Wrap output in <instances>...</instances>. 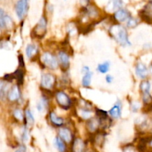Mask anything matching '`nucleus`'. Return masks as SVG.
<instances>
[{
	"mask_svg": "<svg viewBox=\"0 0 152 152\" xmlns=\"http://www.w3.org/2000/svg\"><path fill=\"white\" fill-rule=\"evenodd\" d=\"M146 1H148V2H150V1H152V0H146Z\"/></svg>",
	"mask_w": 152,
	"mask_h": 152,
	"instance_id": "a18cd8bd",
	"label": "nucleus"
},
{
	"mask_svg": "<svg viewBox=\"0 0 152 152\" xmlns=\"http://www.w3.org/2000/svg\"><path fill=\"white\" fill-rule=\"evenodd\" d=\"M140 19L147 24H152V1L148 2L139 12Z\"/></svg>",
	"mask_w": 152,
	"mask_h": 152,
	"instance_id": "6ab92c4d",
	"label": "nucleus"
},
{
	"mask_svg": "<svg viewBox=\"0 0 152 152\" xmlns=\"http://www.w3.org/2000/svg\"><path fill=\"white\" fill-rule=\"evenodd\" d=\"M147 145H148V148L152 149V135H151V136H148Z\"/></svg>",
	"mask_w": 152,
	"mask_h": 152,
	"instance_id": "ea45409f",
	"label": "nucleus"
},
{
	"mask_svg": "<svg viewBox=\"0 0 152 152\" xmlns=\"http://www.w3.org/2000/svg\"><path fill=\"white\" fill-rule=\"evenodd\" d=\"M10 76L11 77H10L9 78H10V80H16L17 85L22 86V85L24 84V81H25V71H24V68H19L17 70H16L14 73L10 74Z\"/></svg>",
	"mask_w": 152,
	"mask_h": 152,
	"instance_id": "412c9836",
	"label": "nucleus"
},
{
	"mask_svg": "<svg viewBox=\"0 0 152 152\" xmlns=\"http://www.w3.org/2000/svg\"><path fill=\"white\" fill-rule=\"evenodd\" d=\"M6 13L2 8H0V28L5 29Z\"/></svg>",
	"mask_w": 152,
	"mask_h": 152,
	"instance_id": "473e14b6",
	"label": "nucleus"
},
{
	"mask_svg": "<svg viewBox=\"0 0 152 152\" xmlns=\"http://www.w3.org/2000/svg\"><path fill=\"white\" fill-rule=\"evenodd\" d=\"M37 62L43 70H47V71L53 72L59 69L57 56L52 50H45L42 52Z\"/></svg>",
	"mask_w": 152,
	"mask_h": 152,
	"instance_id": "423d86ee",
	"label": "nucleus"
},
{
	"mask_svg": "<svg viewBox=\"0 0 152 152\" xmlns=\"http://www.w3.org/2000/svg\"><path fill=\"white\" fill-rule=\"evenodd\" d=\"M142 50H144V51H150V50H152V43L151 42H145L143 45H142Z\"/></svg>",
	"mask_w": 152,
	"mask_h": 152,
	"instance_id": "c9c22d12",
	"label": "nucleus"
},
{
	"mask_svg": "<svg viewBox=\"0 0 152 152\" xmlns=\"http://www.w3.org/2000/svg\"><path fill=\"white\" fill-rule=\"evenodd\" d=\"M111 9L114 11L123 7V0H111Z\"/></svg>",
	"mask_w": 152,
	"mask_h": 152,
	"instance_id": "2f4dec72",
	"label": "nucleus"
},
{
	"mask_svg": "<svg viewBox=\"0 0 152 152\" xmlns=\"http://www.w3.org/2000/svg\"><path fill=\"white\" fill-rule=\"evenodd\" d=\"M101 11L97 6L90 3L86 6H83L80 12L79 25H83L85 28H88L93 23L99 21Z\"/></svg>",
	"mask_w": 152,
	"mask_h": 152,
	"instance_id": "f03ea898",
	"label": "nucleus"
},
{
	"mask_svg": "<svg viewBox=\"0 0 152 152\" xmlns=\"http://www.w3.org/2000/svg\"><path fill=\"white\" fill-rule=\"evenodd\" d=\"M145 112H147L148 114H150L152 115V104L151 105V106H150L149 108L146 110V111H145Z\"/></svg>",
	"mask_w": 152,
	"mask_h": 152,
	"instance_id": "c03bdc74",
	"label": "nucleus"
},
{
	"mask_svg": "<svg viewBox=\"0 0 152 152\" xmlns=\"http://www.w3.org/2000/svg\"><path fill=\"white\" fill-rule=\"evenodd\" d=\"M29 9L28 0H18L15 6V11L16 16L19 20L25 19Z\"/></svg>",
	"mask_w": 152,
	"mask_h": 152,
	"instance_id": "a211bd4d",
	"label": "nucleus"
},
{
	"mask_svg": "<svg viewBox=\"0 0 152 152\" xmlns=\"http://www.w3.org/2000/svg\"><path fill=\"white\" fill-rule=\"evenodd\" d=\"M80 1H81V3L83 4L82 7H83V6L88 5V4H89L91 3V0H80Z\"/></svg>",
	"mask_w": 152,
	"mask_h": 152,
	"instance_id": "a19ab883",
	"label": "nucleus"
},
{
	"mask_svg": "<svg viewBox=\"0 0 152 152\" xmlns=\"http://www.w3.org/2000/svg\"><path fill=\"white\" fill-rule=\"evenodd\" d=\"M139 91L140 95L151 94V83L149 79L141 80L139 84Z\"/></svg>",
	"mask_w": 152,
	"mask_h": 152,
	"instance_id": "b1692460",
	"label": "nucleus"
},
{
	"mask_svg": "<svg viewBox=\"0 0 152 152\" xmlns=\"http://www.w3.org/2000/svg\"><path fill=\"white\" fill-rule=\"evenodd\" d=\"M62 76L58 77V86H60L61 88L65 89V88H68L71 86V80L70 78L69 72L62 73Z\"/></svg>",
	"mask_w": 152,
	"mask_h": 152,
	"instance_id": "a878e982",
	"label": "nucleus"
},
{
	"mask_svg": "<svg viewBox=\"0 0 152 152\" xmlns=\"http://www.w3.org/2000/svg\"><path fill=\"white\" fill-rule=\"evenodd\" d=\"M148 71H149L150 76H151L152 77V60L149 62V64L148 65Z\"/></svg>",
	"mask_w": 152,
	"mask_h": 152,
	"instance_id": "37998d69",
	"label": "nucleus"
},
{
	"mask_svg": "<svg viewBox=\"0 0 152 152\" xmlns=\"http://www.w3.org/2000/svg\"><path fill=\"white\" fill-rule=\"evenodd\" d=\"M0 29H1V28H0Z\"/></svg>",
	"mask_w": 152,
	"mask_h": 152,
	"instance_id": "de8ad7c7",
	"label": "nucleus"
},
{
	"mask_svg": "<svg viewBox=\"0 0 152 152\" xmlns=\"http://www.w3.org/2000/svg\"><path fill=\"white\" fill-rule=\"evenodd\" d=\"M55 53L57 56L59 70L62 71V73L69 72L71 63V55L69 50L65 45L59 48H58Z\"/></svg>",
	"mask_w": 152,
	"mask_h": 152,
	"instance_id": "0eeeda50",
	"label": "nucleus"
},
{
	"mask_svg": "<svg viewBox=\"0 0 152 152\" xmlns=\"http://www.w3.org/2000/svg\"><path fill=\"white\" fill-rule=\"evenodd\" d=\"M19 68H25V59H24L23 55L22 54L19 56Z\"/></svg>",
	"mask_w": 152,
	"mask_h": 152,
	"instance_id": "e433bc0d",
	"label": "nucleus"
},
{
	"mask_svg": "<svg viewBox=\"0 0 152 152\" xmlns=\"http://www.w3.org/2000/svg\"><path fill=\"white\" fill-rule=\"evenodd\" d=\"M24 111H25V123L24 124L28 126L29 128L33 127L36 122L34 112L29 107H27Z\"/></svg>",
	"mask_w": 152,
	"mask_h": 152,
	"instance_id": "4be33fe9",
	"label": "nucleus"
},
{
	"mask_svg": "<svg viewBox=\"0 0 152 152\" xmlns=\"http://www.w3.org/2000/svg\"><path fill=\"white\" fill-rule=\"evenodd\" d=\"M111 62L109 60H105L97 64L96 67V71L100 74L106 75L111 70Z\"/></svg>",
	"mask_w": 152,
	"mask_h": 152,
	"instance_id": "5701e85b",
	"label": "nucleus"
},
{
	"mask_svg": "<svg viewBox=\"0 0 152 152\" xmlns=\"http://www.w3.org/2000/svg\"><path fill=\"white\" fill-rule=\"evenodd\" d=\"M90 71H91V68L88 66V65H85L81 68V74H86V73H88V72H90Z\"/></svg>",
	"mask_w": 152,
	"mask_h": 152,
	"instance_id": "4c0bfd02",
	"label": "nucleus"
},
{
	"mask_svg": "<svg viewBox=\"0 0 152 152\" xmlns=\"http://www.w3.org/2000/svg\"><path fill=\"white\" fill-rule=\"evenodd\" d=\"M58 88V77L53 72L43 71L40 75L39 89L42 93L53 95Z\"/></svg>",
	"mask_w": 152,
	"mask_h": 152,
	"instance_id": "39448f33",
	"label": "nucleus"
},
{
	"mask_svg": "<svg viewBox=\"0 0 152 152\" xmlns=\"http://www.w3.org/2000/svg\"><path fill=\"white\" fill-rule=\"evenodd\" d=\"M93 71H90L86 74H82L81 78V86L83 88L89 89L91 87L92 80H93Z\"/></svg>",
	"mask_w": 152,
	"mask_h": 152,
	"instance_id": "393cba45",
	"label": "nucleus"
},
{
	"mask_svg": "<svg viewBox=\"0 0 152 152\" xmlns=\"http://www.w3.org/2000/svg\"><path fill=\"white\" fill-rule=\"evenodd\" d=\"M20 139L22 144L26 143L30 139V128L25 124H23L22 129H21Z\"/></svg>",
	"mask_w": 152,
	"mask_h": 152,
	"instance_id": "c756f323",
	"label": "nucleus"
},
{
	"mask_svg": "<svg viewBox=\"0 0 152 152\" xmlns=\"http://www.w3.org/2000/svg\"><path fill=\"white\" fill-rule=\"evenodd\" d=\"M137 148L136 146L133 145V144H127L125 145L123 148V152H136Z\"/></svg>",
	"mask_w": 152,
	"mask_h": 152,
	"instance_id": "72a5a7b5",
	"label": "nucleus"
},
{
	"mask_svg": "<svg viewBox=\"0 0 152 152\" xmlns=\"http://www.w3.org/2000/svg\"><path fill=\"white\" fill-rule=\"evenodd\" d=\"M53 99L58 108L62 111H71L75 106L76 100L71 95L62 88H57L53 94Z\"/></svg>",
	"mask_w": 152,
	"mask_h": 152,
	"instance_id": "20e7f679",
	"label": "nucleus"
},
{
	"mask_svg": "<svg viewBox=\"0 0 152 152\" xmlns=\"http://www.w3.org/2000/svg\"><path fill=\"white\" fill-rule=\"evenodd\" d=\"M4 88V83L2 81H0V96L1 95V93H3V90Z\"/></svg>",
	"mask_w": 152,
	"mask_h": 152,
	"instance_id": "79ce46f5",
	"label": "nucleus"
},
{
	"mask_svg": "<svg viewBox=\"0 0 152 152\" xmlns=\"http://www.w3.org/2000/svg\"><path fill=\"white\" fill-rule=\"evenodd\" d=\"M53 142L58 152H68V145L58 136L55 137Z\"/></svg>",
	"mask_w": 152,
	"mask_h": 152,
	"instance_id": "bb28decb",
	"label": "nucleus"
},
{
	"mask_svg": "<svg viewBox=\"0 0 152 152\" xmlns=\"http://www.w3.org/2000/svg\"><path fill=\"white\" fill-rule=\"evenodd\" d=\"M108 33L111 38L120 47L129 48L132 46L129 30L125 25L112 23L108 28Z\"/></svg>",
	"mask_w": 152,
	"mask_h": 152,
	"instance_id": "f257e3e1",
	"label": "nucleus"
},
{
	"mask_svg": "<svg viewBox=\"0 0 152 152\" xmlns=\"http://www.w3.org/2000/svg\"><path fill=\"white\" fill-rule=\"evenodd\" d=\"M141 19L140 18L134 17V16H132L129 19L127 20V22L125 23V26L127 28L128 30H134L136 28H137L138 25L140 24Z\"/></svg>",
	"mask_w": 152,
	"mask_h": 152,
	"instance_id": "cd10ccee",
	"label": "nucleus"
},
{
	"mask_svg": "<svg viewBox=\"0 0 152 152\" xmlns=\"http://www.w3.org/2000/svg\"><path fill=\"white\" fill-rule=\"evenodd\" d=\"M13 116L16 121L22 123V124L25 123V111L21 108H15L13 111Z\"/></svg>",
	"mask_w": 152,
	"mask_h": 152,
	"instance_id": "7c9ffc66",
	"label": "nucleus"
},
{
	"mask_svg": "<svg viewBox=\"0 0 152 152\" xmlns=\"http://www.w3.org/2000/svg\"><path fill=\"white\" fill-rule=\"evenodd\" d=\"M25 53L27 59L32 62H37L41 52H40L39 45L36 42H32L27 44L25 49Z\"/></svg>",
	"mask_w": 152,
	"mask_h": 152,
	"instance_id": "f8f14e48",
	"label": "nucleus"
},
{
	"mask_svg": "<svg viewBox=\"0 0 152 152\" xmlns=\"http://www.w3.org/2000/svg\"><path fill=\"white\" fill-rule=\"evenodd\" d=\"M132 16V15L130 10L125 7H122L113 13V14L111 15V20H112L113 23L123 25V24L126 23L128 19Z\"/></svg>",
	"mask_w": 152,
	"mask_h": 152,
	"instance_id": "ddd939ff",
	"label": "nucleus"
},
{
	"mask_svg": "<svg viewBox=\"0 0 152 152\" xmlns=\"http://www.w3.org/2000/svg\"><path fill=\"white\" fill-rule=\"evenodd\" d=\"M129 109L133 114H137L139 112L140 110L142 109V102H139L137 100H134V99H130L129 101Z\"/></svg>",
	"mask_w": 152,
	"mask_h": 152,
	"instance_id": "c85d7f7f",
	"label": "nucleus"
},
{
	"mask_svg": "<svg viewBox=\"0 0 152 152\" xmlns=\"http://www.w3.org/2000/svg\"><path fill=\"white\" fill-rule=\"evenodd\" d=\"M56 133H57L56 136L62 139L68 145H70L72 143L74 137H76L72 128L68 124L56 129Z\"/></svg>",
	"mask_w": 152,
	"mask_h": 152,
	"instance_id": "9b49d317",
	"label": "nucleus"
},
{
	"mask_svg": "<svg viewBox=\"0 0 152 152\" xmlns=\"http://www.w3.org/2000/svg\"><path fill=\"white\" fill-rule=\"evenodd\" d=\"M48 19L46 15L43 14L32 29L31 31L32 38L36 40L43 39L48 34Z\"/></svg>",
	"mask_w": 152,
	"mask_h": 152,
	"instance_id": "6e6552de",
	"label": "nucleus"
},
{
	"mask_svg": "<svg viewBox=\"0 0 152 152\" xmlns=\"http://www.w3.org/2000/svg\"><path fill=\"white\" fill-rule=\"evenodd\" d=\"M71 146V152H87L88 143L83 137L76 136Z\"/></svg>",
	"mask_w": 152,
	"mask_h": 152,
	"instance_id": "f3484780",
	"label": "nucleus"
},
{
	"mask_svg": "<svg viewBox=\"0 0 152 152\" xmlns=\"http://www.w3.org/2000/svg\"><path fill=\"white\" fill-rule=\"evenodd\" d=\"M94 108L91 102L80 97L76 99L75 106L73 110H74L76 117L81 122L86 123L94 116Z\"/></svg>",
	"mask_w": 152,
	"mask_h": 152,
	"instance_id": "7ed1b4c3",
	"label": "nucleus"
},
{
	"mask_svg": "<svg viewBox=\"0 0 152 152\" xmlns=\"http://www.w3.org/2000/svg\"><path fill=\"white\" fill-rule=\"evenodd\" d=\"M65 1H66V0H65Z\"/></svg>",
	"mask_w": 152,
	"mask_h": 152,
	"instance_id": "49530a36",
	"label": "nucleus"
},
{
	"mask_svg": "<svg viewBox=\"0 0 152 152\" xmlns=\"http://www.w3.org/2000/svg\"><path fill=\"white\" fill-rule=\"evenodd\" d=\"M52 98H53V95L42 93L39 99L37 100L36 103L37 111L40 114H43V113L47 114L50 110L52 109Z\"/></svg>",
	"mask_w": 152,
	"mask_h": 152,
	"instance_id": "1a4fd4ad",
	"label": "nucleus"
},
{
	"mask_svg": "<svg viewBox=\"0 0 152 152\" xmlns=\"http://www.w3.org/2000/svg\"><path fill=\"white\" fill-rule=\"evenodd\" d=\"M105 82L106 83V84L111 85L114 83V77L112 75V74H108L106 75H105Z\"/></svg>",
	"mask_w": 152,
	"mask_h": 152,
	"instance_id": "f704fd0d",
	"label": "nucleus"
},
{
	"mask_svg": "<svg viewBox=\"0 0 152 152\" xmlns=\"http://www.w3.org/2000/svg\"><path fill=\"white\" fill-rule=\"evenodd\" d=\"M134 74L140 80L148 79L150 74L148 65L141 60L137 61L134 65Z\"/></svg>",
	"mask_w": 152,
	"mask_h": 152,
	"instance_id": "2eb2a0df",
	"label": "nucleus"
},
{
	"mask_svg": "<svg viewBox=\"0 0 152 152\" xmlns=\"http://www.w3.org/2000/svg\"><path fill=\"white\" fill-rule=\"evenodd\" d=\"M123 102H122L121 99H117V101L114 103V105L108 111L110 118L114 121L120 120L122 118V116H123Z\"/></svg>",
	"mask_w": 152,
	"mask_h": 152,
	"instance_id": "dca6fc26",
	"label": "nucleus"
},
{
	"mask_svg": "<svg viewBox=\"0 0 152 152\" xmlns=\"http://www.w3.org/2000/svg\"><path fill=\"white\" fill-rule=\"evenodd\" d=\"M46 118H47L48 123H49V125H50L52 127L56 129L68 124L66 119L64 118L62 116L59 115L53 108L47 113Z\"/></svg>",
	"mask_w": 152,
	"mask_h": 152,
	"instance_id": "9d476101",
	"label": "nucleus"
},
{
	"mask_svg": "<svg viewBox=\"0 0 152 152\" xmlns=\"http://www.w3.org/2000/svg\"><path fill=\"white\" fill-rule=\"evenodd\" d=\"M26 151L27 148L26 146L25 145V144H22V145H21L14 152H26Z\"/></svg>",
	"mask_w": 152,
	"mask_h": 152,
	"instance_id": "58836bf2",
	"label": "nucleus"
},
{
	"mask_svg": "<svg viewBox=\"0 0 152 152\" xmlns=\"http://www.w3.org/2000/svg\"><path fill=\"white\" fill-rule=\"evenodd\" d=\"M7 99L10 102H18L22 98V91H21L20 86L17 84L13 85L9 89L7 94Z\"/></svg>",
	"mask_w": 152,
	"mask_h": 152,
	"instance_id": "aec40b11",
	"label": "nucleus"
},
{
	"mask_svg": "<svg viewBox=\"0 0 152 152\" xmlns=\"http://www.w3.org/2000/svg\"><path fill=\"white\" fill-rule=\"evenodd\" d=\"M101 127H102V126H101L100 120L95 116H94L90 120L85 123V129H86V132L89 136L95 134L102 131Z\"/></svg>",
	"mask_w": 152,
	"mask_h": 152,
	"instance_id": "4468645a",
	"label": "nucleus"
}]
</instances>
